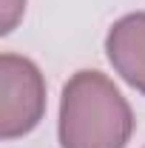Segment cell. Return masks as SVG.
<instances>
[{
    "instance_id": "cell-1",
    "label": "cell",
    "mask_w": 145,
    "mask_h": 148,
    "mask_svg": "<svg viewBox=\"0 0 145 148\" xmlns=\"http://www.w3.org/2000/svg\"><path fill=\"white\" fill-rule=\"evenodd\" d=\"M134 111L108 74L83 69L68 77L60 97V148H125Z\"/></svg>"
},
{
    "instance_id": "cell-2",
    "label": "cell",
    "mask_w": 145,
    "mask_h": 148,
    "mask_svg": "<svg viewBox=\"0 0 145 148\" xmlns=\"http://www.w3.org/2000/svg\"><path fill=\"white\" fill-rule=\"evenodd\" d=\"M46 114V77L34 60L0 54V137L17 140L34 131Z\"/></svg>"
},
{
    "instance_id": "cell-3",
    "label": "cell",
    "mask_w": 145,
    "mask_h": 148,
    "mask_svg": "<svg viewBox=\"0 0 145 148\" xmlns=\"http://www.w3.org/2000/svg\"><path fill=\"white\" fill-rule=\"evenodd\" d=\"M105 57L131 88L145 94V12H131L108 29Z\"/></svg>"
},
{
    "instance_id": "cell-4",
    "label": "cell",
    "mask_w": 145,
    "mask_h": 148,
    "mask_svg": "<svg viewBox=\"0 0 145 148\" xmlns=\"http://www.w3.org/2000/svg\"><path fill=\"white\" fill-rule=\"evenodd\" d=\"M26 0H0V34H12L23 20Z\"/></svg>"
}]
</instances>
